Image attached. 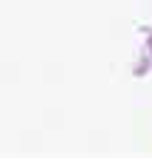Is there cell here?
Listing matches in <instances>:
<instances>
[]
</instances>
